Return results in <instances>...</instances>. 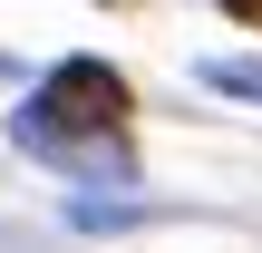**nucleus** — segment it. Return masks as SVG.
Masks as SVG:
<instances>
[{
	"label": "nucleus",
	"mask_w": 262,
	"mask_h": 253,
	"mask_svg": "<svg viewBox=\"0 0 262 253\" xmlns=\"http://www.w3.org/2000/svg\"><path fill=\"white\" fill-rule=\"evenodd\" d=\"M126 107L136 98H126V78L107 59H58L19 98L10 146L39 156V166H58V176H126Z\"/></svg>",
	"instance_id": "1"
},
{
	"label": "nucleus",
	"mask_w": 262,
	"mask_h": 253,
	"mask_svg": "<svg viewBox=\"0 0 262 253\" xmlns=\"http://www.w3.org/2000/svg\"><path fill=\"white\" fill-rule=\"evenodd\" d=\"M204 78H214L224 98H253V107H262V59H214Z\"/></svg>",
	"instance_id": "2"
},
{
	"label": "nucleus",
	"mask_w": 262,
	"mask_h": 253,
	"mask_svg": "<svg viewBox=\"0 0 262 253\" xmlns=\"http://www.w3.org/2000/svg\"><path fill=\"white\" fill-rule=\"evenodd\" d=\"M224 10H233V20H243V29H262V0H224Z\"/></svg>",
	"instance_id": "3"
}]
</instances>
